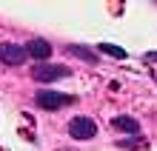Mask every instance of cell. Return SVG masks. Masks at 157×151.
<instances>
[{
  "instance_id": "cell-3",
  "label": "cell",
  "mask_w": 157,
  "mask_h": 151,
  "mask_svg": "<svg viewBox=\"0 0 157 151\" xmlns=\"http://www.w3.org/2000/svg\"><path fill=\"white\" fill-rule=\"evenodd\" d=\"M69 134L75 140H91L97 134V126H94V120H89V117H75L69 123Z\"/></svg>"
},
{
  "instance_id": "cell-2",
  "label": "cell",
  "mask_w": 157,
  "mask_h": 151,
  "mask_svg": "<svg viewBox=\"0 0 157 151\" xmlns=\"http://www.w3.org/2000/svg\"><path fill=\"white\" fill-rule=\"evenodd\" d=\"M26 57H29L26 46H17V43H0V63H6V66H20Z\"/></svg>"
},
{
  "instance_id": "cell-8",
  "label": "cell",
  "mask_w": 157,
  "mask_h": 151,
  "mask_svg": "<svg viewBox=\"0 0 157 151\" xmlns=\"http://www.w3.org/2000/svg\"><path fill=\"white\" fill-rule=\"evenodd\" d=\"M69 49L75 51L77 57H83V60H89V63H94V60H97V57H94V54H91V51H86V46H69Z\"/></svg>"
},
{
  "instance_id": "cell-5",
  "label": "cell",
  "mask_w": 157,
  "mask_h": 151,
  "mask_svg": "<svg viewBox=\"0 0 157 151\" xmlns=\"http://www.w3.org/2000/svg\"><path fill=\"white\" fill-rule=\"evenodd\" d=\"M26 51H29V57H34V60H49L52 46L46 43V40H40V37H34V40L26 43Z\"/></svg>"
},
{
  "instance_id": "cell-1",
  "label": "cell",
  "mask_w": 157,
  "mask_h": 151,
  "mask_svg": "<svg viewBox=\"0 0 157 151\" xmlns=\"http://www.w3.org/2000/svg\"><path fill=\"white\" fill-rule=\"evenodd\" d=\"M71 100H75L71 94H60V91H52V89L34 94V103H37L40 108H46V111H54V108H60V106H69Z\"/></svg>"
},
{
  "instance_id": "cell-6",
  "label": "cell",
  "mask_w": 157,
  "mask_h": 151,
  "mask_svg": "<svg viewBox=\"0 0 157 151\" xmlns=\"http://www.w3.org/2000/svg\"><path fill=\"white\" fill-rule=\"evenodd\" d=\"M112 123H114V128H120V131H128V134H137V131H140V126H137V120H132V117H126V114H120V117H114Z\"/></svg>"
},
{
  "instance_id": "cell-4",
  "label": "cell",
  "mask_w": 157,
  "mask_h": 151,
  "mask_svg": "<svg viewBox=\"0 0 157 151\" xmlns=\"http://www.w3.org/2000/svg\"><path fill=\"white\" fill-rule=\"evenodd\" d=\"M32 74L40 83H52V80H60V77H69V69L66 66H37Z\"/></svg>"
},
{
  "instance_id": "cell-7",
  "label": "cell",
  "mask_w": 157,
  "mask_h": 151,
  "mask_svg": "<svg viewBox=\"0 0 157 151\" xmlns=\"http://www.w3.org/2000/svg\"><path fill=\"white\" fill-rule=\"evenodd\" d=\"M100 51H103V54H112V57H117V60L126 57V51L120 49V46H114V43H103V46H100Z\"/></svg>"
}]
</instances>
